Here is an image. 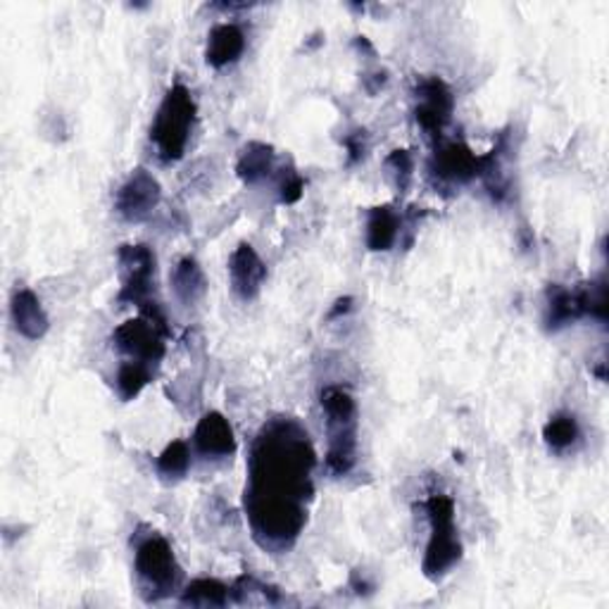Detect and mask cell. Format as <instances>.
<instances>
[{"mask_svg": "<svg viewBox=\"0 0 609 609\" xmlns=\"http://www.w3.org/2000/svg\"><path fill=\"white\" fill-rule=\"evenodd\" d=\"M316 457L308 431L294 417H274L252 440L246 517L262 550L286 552L308 524Z\"/></svg>", "mask_w": 609, "mask_h": 609, "instance_id": "1", "label": "cell"}, {"mask_svg": "<svg viewBox=\"0 0 609 609\" xmlns=\"http://www.w3.org/2000/svg\"><path fill=\"white\" fill-rule=\"evenodd\" d=\"M326 422V472L346 476L358 462V405L343 386H326L320 393Z\"/></svg>", "mask_w": 609, "mask_h": 609, "instance_id": "2", "label": "cell"}, {"mask_svg": "<svg viewBox=\"0 0 609 609\" xmlns=\"http://www.w3.org/2000/svg\"><path fill=\"white\" fill-rule=\"evenodd\" d=\"M196 100L184 84H174L156 112L150 126V141L162 162H176L184 158L196 126Z\"/></svg>", "mask_w": 609, "mask_h": 609, "instance_id": "3", "label": "cell"}, {"mask_svg": "<svg viewBox=\"0 0 609 609\" xmlns=\"http://www.w3.org/2000/svg\"><path fill=\"white\" fill-rule=\"evenodd\" d=\"M424 510L428 517V543L422 571L431 581H438L462 560V540L455 524V500L448 493H431Z\"/></svg>", "mask_w": 609, "mask_h": 609, "instance_id": "4", "label": "cell"}, {"mask_svg": "<svg viewBox=\"0 0 609 609\" xmlns=\"http://www.w3.org/2000/svg\"><path fill=\"white\" fill-rule=\"evenodd\" d=\"M134 569L148 600L167 598L174 591H179L182 567L176 562L172 545L156 531L136 543Z\"/></svg>", "mask_w": 609, "mask_h": 609, "instance_id": "5", "label": "cell"}, {"mask_svg": "<svg viewBox=\"0 0 609 609\" xmlns=\"http://www.w3.org/2000/svg\"><path fill=\"white\" fill-rule=\"evenodd\" d=\"M117 266L122 284L117 302L144 308L156 288V252L144 244L122 246L117 250Z\"/></svg>", "mask_w": 609, "mask_h": 609, "instance_id": "6", "label": "cell"}, {"mask_svg": "<svg viewBox=\"0 0 609 609\" xmlns=\"http://www.w3.org/2000/svg\"><path fill=\"white\" fill-rule=\"evenodd\" d=\"M172 336V332L152 322L150 316L141 314L136 320L124 322L122 326L114 328L112 334V346L117 348L126 360L134 362H146L150 366H158L167 352L164 338Z\"/></svg>", "mask_w": 609, "mask_h": 609, "instance_id": "7", "label": "cell"}, {"mask_svg": "<svg viewBox=\"0 0 609 609\" xmlns=\"http://www.w3.org/2000/svg\"><path fill=\"white\" fill-rule=\"evenodd\" d=\"M414 120L422 126V132L431 138H438L446 132L448 122L452 120L455 110V96L450 86L438 79V76H424L414 88Z\"/></svg>", "mask_w": 609, "mask_h": 609, "instance_id": "8", "label": "cell"}, {"mask_svg": "<svg viewBox=\"0 0 609 609\" xmlns=\"http://www.w3.org/2000/svg\"><path fill=\"white\" fill-rule=\"evenodd\" d=\"M162 200V188L148 170H134L114 196V210L124 222H146Z\"/></svg>", "mask_w": 609, "mask_h": 609, "instance_id": "9", "label": "cell"}, {"mask_svg": "<svg viewBox=\"0 0 609 609\" xmlns=\"http://www.w3.org/2000/svg\"><path fill=\"white\" fill-rule=\"evenodd\" d=\"M428 172L438 184L464 186L481 176V156L462 141H452L436 148L428 162Z\"/></svg>", "mask_w": 609, "mask_h": 609, "instance_id": "10", "label": "cell"}, {"mask_svg": "<svg viewBox=\"0 0 609 609\" xmlns=\"http://www.w3.org/2000/svg\"><path fill=\"white\" fill-rule=\"evenodd\" d=\"M266 278V264L258 256V250L250 244H240L228 260V282H232L234 294L250 302L260 296L262 284Z\"/></svg>", "mask_w": 609, "mask_h": 609, "instance_id": "11", "label": "cell"}, {"mask_svg": "<svg viewBox=\"0 0 609 609\" xmlns=\"http://www.w3.org/2000/svg\"><path fill=\"white\" fill-rule=\"evenodd\" d=\"M196 450L208 457V460H224L236 452V438L234 428L228 424V419L220 412H208L196 426L194 434Z\"/></svg>", "mask_w": 609, "mask_h": 609, "instance_id": "12", "label": "cell"}, {"mask_svg": "<svg viewBox=\"0 0 609 609\" xmlns=\"http://www.w3.org/2000/svg\"><path fill=\"white\" fill-rule=\"evenodd\" d=\"M10 316H12V324L17 328V334L29 340L44 338L50 328V320L44 310V304L32 288H17L15 294H12Z\"/></svg>", "mask_w": 609, "mask_h": 609, "instance_id": "13", "label": "cell"}, {"mask_svg": "<svg viewBox=\"0 0 609 609\" xmlns=\"http://www.w3.org/2000/svg\"><path fill=\"white\" fill-rule=\"evenodd\" d=\"M246 50V34L234 22H224L212 27L208 34V48H206V60L208 65L214 70H224L234 62L240 60Z\"/></svg>", "mask_w": 609, "mask_h": 609, "instance_id": "14", "label": "cell"}, {"mask_svg": "<svg viewBox=\"0 0 609 609\" xmlns=\"http://www.w3.org/2000/svg\"><path fill=\"white\" fill-rule=\"evenodd\" d=\"M581 316H586V312H583L581 290L550 284L548 304H545V326H548V332H560V328L581 320Z\"/></svg>", "mask_w": 609, "mask_h": 609, "instance_id": "15", "label": "cell"}, {"mask_svg": "<svg viewBox=\"0 0 609 609\" xmlns=\"http://www.w3.org/2000/svg\"><path fill=\"white\" fill-rule=\"evenodd\" d=\"M402 234V217L390 206L372 208L366 214V248L372 252H386L398 244Z\"/></svg>", "mask_w": 609, "mask_h": 609, "instance_id": "16", "label": "cell"}, {"mask_svg": "<svg viewBox=\"0 0 609 609\" xmlns=\"http://www.w3.org/2000/svg\"><path fill=\"white\" fill-rule=\"evenodd\" d=\"M274 164H276V152L270 144L250 141L238 152L236 174L246 186H256L274 172Z\"/></svg>", "mask_w": 609, "mask_h": 609, "instance_id": "17", "label": "cell"}, {"mask_svg": "<svg viewBox=\"0 0 609 609\" xmlns=\"http://www.w3.org/2000/svg\"><path fill=\"white\" fill-rule=\"evenodd\" d=\"M172 288L174 296L179 298V302L186 304V308L198 304L208 294V282L206 274H202V266L194 258H182L172 272Z\"/></svg>", "mask_w": 609, "mask_h": 609, "instance_id": "18", "label": "cell"}, {"mask_svg": "<svg viewBox=\"0 0 609 609\" xmlns=\"http://www.w3.org/2000/svg\"><path fill=\"white\" fill-rule=\"evenodd\" d=\"M232 600V588L217 579H196L182 593V602L190 607H226Z\"/></svg>", "mask_w": 609, "mask_h": 609, "instance_id": "19", "label": "cell"}, {"mask_svg": "<svg viewBox=\"0 0 609 609\" xmlns=\"http://www.w3.org/2000/svg\"><path fill=\"white\" fill-rule=\"evenodd\" d=\"M152 376H156V366H150L146 362H134V360H124L117 370V376H114V388H117V396L126 402L134 400L138 393H141Z\"/></svg>", "mask_w": 609, "mask_h": 609, "instance_id": "20", "label": "cell"}, {"mask_svg": "<svg viewBox=\"0 0 609 609\" xmlns=\"http://www.w3.org/2000/svg\"><path fill=\"white\" fill-rule=\"evenodd\" d=\"M543 438L548 443V448L564 452L569 448H574L581 440V426L576 422L574 414L560 412L548 419V424L543 426Z\"/></svg>", "mask_w": 609, "mask_h": 609, "instance_id": "21", "label": "cell"}, {"mask_svg": "<svg viewBox=\"0 0 609 609\" xmlns=\"http://www.w3.org/2000/svg\"><path fill=\"white\" fill-rule=\"evenodd\" d=\"M190 467V450L184 440H172L158 457L156 469L164 481H179Z\"/></svg>", "mask_w": 609, "mask_h": 609, "instance_id": "22", "label": "cell"}, {"mask_svg": "<svg viewBox=\"0 0 609 609\" xmlns=\"http://www.w3.org/2000/svg\"><path fill=\"white\" fill-rule=\"evenodd\" d=\"M386 174H388L390 184L396 186L400 194H405V190L410 188L412 176H414V158H412V152L405 150V148L393 150L390 156L386 158Z\"/></svg>", "mask_w": 609, "mask_h": 609, "instance_id": "23", "label": "cell"}, {"mask_svg": "<svg viewBox=\"0 0 609 609\" xmlns=\"http://www.w3.org/2000/svg\"><path fill=\"white\" fill-rule=\"evenodd\" d=\"M302 190H304V179L296 172H288L282 184H278V200L284 202V206H294L302 198Z\"/></svg>", "mask_w": 609, "mask_h": 609, "instance_id": "24", "label": "cell"}, {"mask_svg": "<svg viewBox=\"0 0 609 609\" xmlns=\"http://www.w3.org/2000/svg\"><path fill=\"white\" fill-rule=\"evenodd\" d=\"M343 146L348 150V164H358L366 156V132L358 129L343 138Z\"/></svg>", "mask_w": 609, "mask_h": 609, "instance_id": "25", "label": "cell"}, {"mask_svg": "<svg viewBox=\"0 0 609 609\" xmlns=\"http://www.w3.org/2000/svg\"><path fill=\"white\" fill-rule=\"evenodd\" d=\"M386 84H388V74L384 70L362 74V86H364V91L370 94V96H376Z\"/></svg>", "mask_w": 609, "mask_h": 609, "instance_id": "26", "label": "cell"}, {"mask_svg": "<svg viewBox=\"0 0 609 609\" xmlns=\"http://www.w3.org/2000/svg\"><path fill=\"white\" fill-rule=\"evenodd\" d=\"M352 304H355V300L350 298V296H346V298H340V300H336V304H334V310L328 312V322H334V320H338V316H343V314H348L350 310H352Z\"/></svg>", "mask_w": 609, "mask_h": 609, "instance_id": "27", "label": "cell"}]
</instances>
